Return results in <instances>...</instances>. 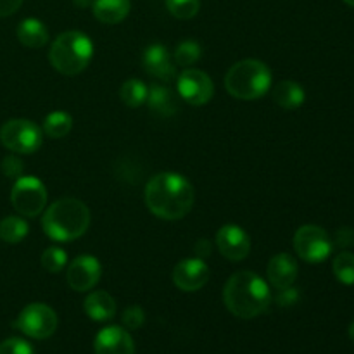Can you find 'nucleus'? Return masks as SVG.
<instances>
[{
	"mask_svg": "<svg viewBox=\"0 0 354 354\" xmlns=\"http://www.w3.org/2000/svg\"><path fill=\"white\" fill-rule=\"evenodd\" d=\"M201 45L194 40H183L180 41L178 47L175 48V54H173V59L178 66L182 68H190L192 64H196L201 59Z\"/></svg>",
	"mask_w": 354,
	"mask_h": 354,
	"instance_id": "26",
	"label": "nucleus"
},
{
	"mask_svg": "<svg viewBox=\"0 0 354 354\" xmlns=\"http://www.w3.org/2000/svg\"><path fill=\"white\" fill-rule=\"evenodd\" d=\"M85 313L93 322L113 320L116 315V301L106 290H93L85 299Z\"/></svg>",
	"mask_w": 354,
	"mask_h": 354,
	"instance_id": "17",
	"label": "nucleus"
},
{
	"mask_svg": "<svg viewBox=\"0 0 354 354\" xmlns=\"http://www.w3.org/2000/svg\"><path fill=\"white\" fill-rule=\"evenodd\" d=\"M0 354H35V351L24 339L10 337L0 344Z\"/></svg>",
	"mask_w": 354,
	"mask_h": 354,
	"instance_id": "29",
	"label": "nucleus"
},
{
	"mask_svg": "<svg viewBox=\"0 0 354 354\" xmlns=\"http://www.w3.org/2000/svg\"><path fill=\"white\" fill-rule=\"evenodd\" d=\"M196 254H197V258H201V259H206L207 256L211 254V244H209V241H204V239H201V241H197V244H196Z\"/></svg>",
	"mask_w": 354,
	"mask_h": 354,
	"instance_id": "35",
	"label": "nucleus"
},
{
	"mask_svg": "<svg viewBox=\"0 0 354 354\" xmlns=\"http://www.w3.org/2000/svg\"><path fill=\"white\" fill-rule=\"evenodd\" d=\"M169 14L176 19H192L201 9V0H166Z\"/></svg>",
	"mask_w": 354,
	"mask_h": 354,
	"instance_id": "27",
	"label": "nucleus"
},
{
	"mask_svg": "<svg viewBox=\"0 0 354 354\" xmlns=\"http://www.w3.org/2000/svg\"><path fill=\"white\" fill-rule=\"evenodd\" d=\"M334 275L344 286H354V254L349 251L341 252L334 259Z\"/></svg>",
	"mask_w": 354,
	"mask_h": 354,
	"instance_id": "25",
	"label": "nucleus"
},
{
	"mask_svg": "<svg viewBox=\"0 0 354 354\" xmlns=\"http://www.w3.org/2000/svg\"><path fill=\"white\" fill-rule=\"evenodd\" d=\"M93 57V44L82 31H64L59 35L48 50V62L55 71L66 76L80 75Z\"/></svg>",
	"mask_w": 354,
	"mask_h": 354,
	"instance_id": "4",
	"label": "nucleus"
},
{
	"mask_svg": "<svg viewBox=\"0 0 354 354\" xmlns=\"http://www.w3.org/2000/svg\"><path fill=\"white\" fill-rule=\"evenodd\" d=\"M68 265V252L61 248H48L41 254V266L48 273H61Z\"/></svg>",
	"mask_w": 354,
	"mask_h": 354,
	"instance_id": "28",
	"label": "nucleus"
},
{
	"mask_svg": "<svg viewBox=\"0 0 354 354\" xmlns=\"http://www.w3.org/2000/svg\"><path fill=\"white\" fill-rule=\"evenodd\" d=\"M41 130L30 120H9L0 128L3 147L17 154H33L41 145Z\"/></svg>",
	"mask_w": 354,
	"mask_h": 354,
	"instance_id": "6",
	"label": "nucleus"
},
{
	"mask_svg": "<svg viewBox=\"0 0 354 354\" xmlns=\"http://www.w3.org/2000/svg\"><path fill=\"white\" fill-rule=\"evenodd\" d=\"M268 282L273 289H287L294 286L297 279V261L287 252L273 256L268 263Z\"/></svg>",
	"mask_w": 354,
	"mask_h": 354,
	"instance_id": "16",
	"label": "nucleus"
},
{
	"mask_svg": "<svg viewBox=\"0 0 354 354\" xmlns=\"http://www.w3.org/2000/svg\"><path fill=\"white\" fill-rule=\"evenodd\" d=\"M152 113L159 114L162 118H171L178 111V100L175 93L165 85H152L147 92V100Z\"/></svg>",
	"mask_w": 354,
	"mask_h": 354,
	"instance_id": "19",
	"label": "nucleus"
},
{
	"mask_svg": "<svg viewBox=\"0 0 354 354\" xmlns=\"http://www.w3.org/2000/svg\"><path fill=\"white\" fill-rule=\"evenodd\" d=\"M47 189L35 176H19L10 192V203L14 209L26 218H35L45 209Z\"/></svg>",
	"mask_w": 354,
	"mask_h": 354,
	"instance_id": "7",
	"label": "nucleus"
},
{
	"mask_svg": "<svg viewBox=\"0 0 354 354\" xmlns=\"http://www.w3.org/2000/svg\"><path fill=\"white\" fill-rule=\"evenodd\" d=\"M17 40L28 48H41L48 41V30L40 19L28 17L17 26Z\"/></svg>",
	"mask_w": 354,
	"mask_h": 354,
	"instance_id": "20",
	"label": "nucleus"
},
{
	"mask_svg": "<svg viewBox=\"0 0 354 354\" xmlns=\"http://www.w3.org/2000/svg\"><path fill=\"white\" fill-rule=\"evenodd\" d=\"M145 313L140 306H128L123 311V325L130 330H137L144 325Z\"/></svg>",
	"mask_w": 354,
	"mask_h": 354,
	"instance_id": "30",
	"label": "nucleus"
},
{
	"mask_svg": "<svg viewBox=\"0 0 354 354\" xmlns=\"http://www.w3.org/2000/svg\"><path fill=\"white\" fill-rule=\"evenodd\" d=\"M207 280H209V266L201 258L182 259L173 270V283L183 292L201 290Z\"/></svg>",
	"mask_w": 354,
	"mask_h": 354,
	"instance_id": "12",
	"label": "nucleus"
},
{
	"mask_svg": "<svg viewBox=\"0 0 354 354\" xmlns=\"http://www.w3.org/2000/svg\"><path fill=\"white\" fill-rule=\"evenodd\" d=\"M90 227V209L78 199L55 201L41 218V228L52 241L71 242L82 237Z\"/></svg>",
	"mask_w": 354,
	"mask_h": 354,
	"instance_id": "3",
	"label": "nucleus"
},
{
	"mask_svg": "<svg viewBox=\"0 0 354 354\" xmlns=\"http://www.w3.org/2000/svg\"><path fill=\"white\" fill-rule=\"evenodd\" d=\"M23 0H0V17H7L16 12Z\"/></svg>",
	"mask_w": 354,
	"mask_h": 354,
	"instance_id": "34",
	"label": "nucleus"
},
{
	"mask_svg": "<svg viewBox=\"0 0 354 354\" xmlns=\"http://www.w3.org/2000/svg\"><path fill=\"white\" fill-rule=\"evenodd\" d=\"M130 0H93V16L104 24H118L130 14Z\"/></svg>",
	"mask_w": 354,
	"mask_h": 354,
	"instance_id": "18",
	"label": "nucleus"
},
{
	"mask_svg": "<svg viewBox=\"0 0 354 354\" xmlns=\"http://www.w3.org/2000/svg\"><path fill=\"white\" fill-rule=\"evenodd\" d=\"M216 245L221 256L230 261H242L251 251V239L244 228L237 225H225L216 234Z\"/></svg>",
	"mask_w": 354,
	"mask_h": 354,
	"instance_id": "13",
	"label": "nucleus"
},
{
	"mask_svg": "<svg viewBox=\"0 0 354 354\" xmlns=\"http://www.w3.org/2000/svg\"><path fill=\"white\" fill-rule=\"evenodd\" d=\"M23 171H24V166L19 158H16V156H7V158H3L2 173L7 176V178L17 180L19 176H23Z\"/></svg>",
	"mask_w": 354,
	"mask_h": 354,
	"instance_id": "31",
	"label": "nucleus"
},
{
	"mask_svg": "<svg viewBox=\"0 0 354 354\" xmlns=\"http://www.w3.org/2000/svg\"><path fill=\"white\" fill-rule=\"evenodd\" d=\"M294 249L306 263H324L332 254V239L317 225H304L294 235Z\"/></svg>",
	"mask_w": 354,
	"mask_h": 354,
	"instance_id": "9",
	"label": "nucleus"
},
{
	"mask_svg": "<svg viewBox=\"0 0 354 354\" xmlns=\"http://www.w3.org/2000/svg\"><path fill=\"white\" fill-rule=\"evenodd\" d=\"M147 92H149V88L144 82L130 78V80H127L123 85H121L120 97L128 107H131V109H137V107H140L142 104H145V100H147Z\"/></svg>",
	"mask_w": 354,
	"mask_h": 354,
	"instance_id": "22",
	"label": "nucleus"
},
{
	"mask_svg": "<svg viewBox=\"0 0 354 354\" xmlns=\"http://www.w3.org/2000/svg\"><path fill=\"white\" fill-rule=\"evenodd\" d=\"M297 297H299V290L294 289V287L290 286V287H287V289H280L279 290V296H277V303H279L280 306H290V304L296 303Z\"/></svg>",
	"mask_w": 354,
	"mask_h": 354,
	"instance_id": "33",
	"label": "nucleus"
},
{
	"mask_svg": "<svg viewBox=\"0 0 354 354\" xmlns=\"http://www.w3.org/2000/svg\"><path fill=\"white\" fill-rule=\"evenodd\" d=\"M73 118L64 111H54L44 121V131L50 138H62L71 131Z\"/></svg>",
	"mask_w": 354,
	"mask_h": 354,
	"instance_id": "24",
	"label": "nucleus"
},
{
	"mask_svg": "<svg viewBox=\"0 0 354 354\" xmlns=\"http://www.w3.org/2000/svg\"><path fill=\"white\" fill-rule=\"evenodd\" d=\"M28 230H30V227L19 216H7L0 221V239L7 244L21 242L28 235Z\"/></svg>",
	"mask_w": 354,
	"mask_h": 354,
	"instance_id": "23",
	"label": "nucleus"
},
{
	"mask_svg": "<svg viewBox=\"0 0 354 354\" xmlns=\"http://www.w3.org/2000/svg\"><path fill=\"white\" fill-rule=\"evenodd\" d=\"M144 69L154 78L162 80V82H171L176 76V68L173 64V59L169 55L168 48L161 44H152L145 48L144 57Z\"/></svg>",
	"mask_w": 354,
	"mask_h": 354,
	"instance_id": "15",
	"label": "nucleus"
},
{
	"mask_svg": "<svg viewBox=\"0 0 354 354\" xmlns=\"http://www.w3.org/2000/svg\"><path fill=\"white\" fill-rule=\"evenodd\" d=\"M100 275H102V266L95 256H78L73 259L66 272V280L68 286L76 292H86L93 289L99 283Z\"/></svg>",
	"mask_w": 354,
	"mask_h": 354,
	"instance_id": "11",
	"label": "nucleus"
},
{
	"mask_svg": "<svg viewBox=\"0 0 354 354\" xmlns=\"http://www.w3.org/2000/svg\"><path fill=\"white\" fill-rule=\"evenodd\" d=\"M349 339L354 342V322L351 324V327H349Z\"/></svg>",
	"mask_w": 354,
	"mask_h": 354,
	"instance_id": "37",
	"label": "nucleus"
},
{
	"mask_svg": "<svg viewBox=\"0 0 354 354\" xmlns=\"http://www.w3.org/2000/svg\"><path fill=\"white\" fill-rule=\"evenodd\" d=\"M335 244L342 249L353 248L354 245V230L353 228H349V227L339 228L337 234H335Z\"/></svg>",
	"mask_w": 354,
	"mask_h": 354,
	"instance_id": "32",
	"label": "nucleus"
},
{
	"mask_svg": "<svg viewBox=\"0 0 354 354\" xmlns=\"http://www.w3.org/2000/svg\"><path fill=\"white\" fill-rule=\"evenodd\" d=\"M346 3H348V6H351V7H354V0H344Z\"/></svg>",
	"mask_w": 354,
	"mask_h": 354,
	"instance_id": "38",
	"label": "nucleus"
},
{
	"mask_svg": "<svg viewBox=\"0 0 354 354\" xmlns=\"http://www.w3.org/2000/svg\"><path fill=\"white\" fill-rule=\"evenodd\" d=\"M225 88L232 97L241 100H254L272 88V71L256 59H245L228 69Z\"/></svg>",
	"mask_w": 354,
	"mask_h": 354,
	"instance_id": "5",
	"label": "nucleus"
},
{
	"mask_svg": "<svg viewBox=\"0 0 354 354\" xmlns=\"http://www.w3.org/2000/svg\"><path fill=\"white\" fill-rule=\"evenodd\" d=\"M93 351L95 354H135V342L124 328L111 325L97 334Z\"/></svg>",
	"mask_w": 354,
	"mask_h": 354,
	"instance_id": "14",
	"label": "nucleus"
},
{
	"mask_svg": "<svg viewBox=\"0 0 354 354\" xmlns=\"http://www.w3.org/2000/svg\"><path fill=\"white\" fill-rule=\"evenodd\" d=\"M16 328L31 339L44 341L54 335L57 328V315L50 306L41 303L28 304L16 320Z\"/></svg>",
	"mask_w": 354,
	"mask_h": 354,
	"instance_id": "8",
	"label": "nucleus"
},
{
	"mask_svg": "<svg viewBox=\"0 0 354 354\" xmlns=\"http://www.w3.org/2000/svg\"><path fill=\"white\" fill-rule=\"evenodd\" d=\"M227 310L237 318H256L272 304V292L265 280L254 272H237L223 287Z\"/></svg>",
	"mask_w": 354,
	"mask_h": 354,
	"instance_id": "2",
	"label": "nucleus"
},
{
	"mask_svg": "<svg viewBox=\"0 0 354 354\" xmlns=\"http://www.w3.org/2000/svg\"><path fill=\"white\" fill-rule=\"evenodd\" d=\"M73 2H75L76 7H82V9H85V7L92 6L93 0H73Z\"/></svg>",
	"mask_w": 354,
	"mask_h": 354,
	"instance_id": "36",
	"label": "nucleus"
},
{
	"mask_svg": "<svg viewBox=\"0 0 354 354\" xmlns=\"http://www.w3.org/2000/svg\"><path fill=\"white\" fill-rule=\"evenodd\" d=\"M176 90L178 95L190 106H204L213 99L214 85L207 73L187 68L176 80Z\"/></svg>",
	"mask_w": 354,
	"mask_h": 354,
	"instance_id": "10",
	"label": "nucleus"
},
{
	"mask_svg": "<svg viewBox=\"0 0 354 354\" xmlns=\"http://www.w3.org/2000/svg\"><path fill=\"white\" fill-rule=\"evenodd\" d=\"M145 204L161 220H182L194 206V187L178 173H159L145 185Z\"/></svg>",
	"mask_w": 354,
	"mask_h": 354,
	"instance_id": "1",
	"label": "nucleus"
},
{
	"mask_svg": "<svg viewBox=\"0 0 354 354\" xmlns=\"http://www.w3.org/2000/svg\"><path fill=\"white\" fill-rule=\"evenodd\" d=\"M304 99H306L304 88L292 80H286V82H280L273 86V100L282 109H297V107L303 106Z\"/></svg>",
	"mask_w": 354,
	"mask_h": 354,
	"instance_id": "21",
	"label": "nucleus"
}]
</instances>
